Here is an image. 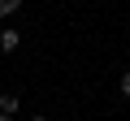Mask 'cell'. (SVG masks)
Returning a JSON list of instances; mask_svg holds the SVG:
<instances>
[{"instance_id": "obj_4", "label": "cell", "mask_w": 130, "mask_h": 121, "mask_svg": "<svg viewBox=\"0 0 130 121\" xmlns=\"http://www.w3.org/2000/svg\"><path fill=\"white\" fill-rule=\"evenodd\" d=\"M117 91H121V95H126V99H130V69H126V74H121V82H117Z\"/></svg>"}, {"instance_id": "obj_1", "label": "cell", "mask_w": 130, "mask_h": 121, "mask_svg": "<svg viewBox=\"0 0 130 121\" xmlns=\"http://www.w3.org/2000/svg\"><path fill=\"white\" fill-rule=\"evenodd\" d=\"M18 43H22L18 30H0V48H5V52H18Z\"/></svg>"}, {"instance_id": "obj_3", "label": "cell", "mask_w": 130, "mask_h": 121, "mask_svg": "<svg viewBox=\"0 0 130 121\" xmlns=\"http://www.w3.org/2000/svg\"><path fill=\"white\" fill-rule=\"evenodd\" d=\"M18 9H22V0H0V13H5V17H9V13H18Z\"/></svg>"}, {"instance_id": "obj_2", "label": "cell", "mask_w": 130, "mask_h": 121, "mask_svg": "<svg viewBox=\"0 0 130 121\" xmlns=\"http://www.w3.org/2000/svg\"><path fill=\"white\" fill-rule=\"evenodd\" d=\"M0 112H9V117L18 112V95H13V91H9V95H0Z\"/></svg>"}, {"instance_id": "obj_6", "label": "cell", "mask_w": 130, "mask_h": 121, "mask_svg": "<svg viewBox=\"0 0 130 121\" xmlns=\"http://www.w3.org/2000/svg\"><path fill=\"white\" fill-rule=\"evenodd\" d=\"M30 121H48V117H30Z\"/></svg>"}, {"instance_id": "obj_7", "label": "cell", "mask_w": 130, "mask_h": 121, "mask_svg": "<svg viewBox=\"0 0 130 121\" xmlns=\"http://www.w3.org/2000/svg\"><path fill=\"white\" fill-rule=\"evenodd\" d=\"M0 17H5V13H0Z\"/></svg>"}, {"instance_id": "obj_5", "label": "cell", "mask_w": 130, "mask_h": 121, "mask_svg": "<svg viewBox=\"0 0 130 121\" xmlns=\"http://www.w3.org/2000/svg\"><path fill=\"white\" fill-rule=\"evenodd\" d=\"M0 121H13V117H9V112H0Z\"/></svg>"}]
</instances>
